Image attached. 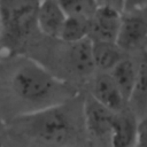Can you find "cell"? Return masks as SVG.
Masks as SVG:
<instances>
[{"instance_id": "10", "label": "cell", "mask_w": 147, "mask_h": 147, "mask_svg": "<svg viewBox=\"0 0 147 147\" xmlns=\"http://www.w3.org/2000/svg\"><path fill=\"white\" fill-rule=\"evenodd\" d=\"M60 2L55 0L39 1L37 8V29L46 37L57 39L62 24L65 20Z\"/></svg>"}, {"instance_id": "12", "label": "cell", "mask_w": 147, "mask_h": 147, "mask_svg": "<svg viewBox=\"0 0 147 147\" xmlns=\"http://www.w3.org/2000/svg\"><path fill=\"white\" fill-rule=\"evenodd\" d=\"M146 57L142 55L141 61L138 63V76L132 90V93L127 100V107L140 119H146V105H147V91H146Z\"/></svg>"}, {"instance_id": "7", "label": "cell", "mask_w": 147, "mask_h": 147, "mask_svg": "<svg viewBox=\"0 0 147 147\" xmlns=\"http://www.w3.org/2000/svg\"><path fill=\"white\" fill-rule=\"evenodd\" d=\"M144 121L146 119L140 121L129 107L116 113L111 124L110 147H136Z\"/></svg>"}, {"instance_id": "4", "label": "cell", "mask_w": 147, "mask_h": 147, "mask_svg": "<svg viewBox=\"0 0 147 147\" xmlns=\"http://www.w3.org/2000/svg\"><path fill=\"white\" fill-rule=\"evenodd\" d=\"M123 1H98L90 18L88 39L92 42H115L122 18Z\"/></svg>"}, {"instance_id": "1", "label": "cell", "mask_w": 147, "mask_h": 147, "mask_svg": "<svg viewBox=\"0 0 147 147\" xmlns=\"http://www.w3.org/2000/svg\"><path fill=\"white\" fill-rule=\"evenodd\" d=\"M10 90L15 98L29 108L39 110L74 98L67 80L61 79L41 63L25 59L10 75Z\"/></svg>"}, {"instance_id": "13", "label": "cell", "mask_w": 147, "mask_h": 147, "mask_svg": "<svg viewBox=\"0 0 147 147\" xmlns=\"http://www.w3.org/2000/svg\"><path fill=\"white\" fill-rule=\"evenodd\" d=\"M92 57L95 69L109 72L125 56L115 42L96 41L92 42Z\"/></svg>"}, {"instance_id": "3", "label": "cell", "mask_w": 147, "mask_h": 147, "mask_svg": "<svg viewBox=\"0 0 147 147\" xmlns=\"http://www.w3.org/2000/svg\"><path fill=\"white\" fill-rule=\"evenodd\" d=\"M39 1H0V55L23 53L37 29Z\"/></svg>"}, {"instance_id": "16", "label": "cell", "mask_w": 147, "mask_h": 147, "mask_svg": "<svg viewBox=\"0 0 147 147\" xmlns=\"http://www.w3.org/2000/svg\"><path fill=\"white\" fill-rule=\"evenodd\" d=\"M136 147H146V121H144L140 130V136L138 139V142Z\"/></svg>"}, {"instance_id": "5", "label": "cell", "mask_w": 147, "mask_h": 147, "mask_svg": "<svg viewBox=\"0 0 147 147\" xmlns=\"http://www.w3.org/2000/svg\"><path fill=\"white\" fill-rule=\"evenodd\" d=\"M146 10L134 13H122L121 24L115 44L124 52H145L147 40Z\"/></svg>"}, {"instance_id": "17", "label": "cell", "mask_w": 147, "mask_h": 147, "mask_svg": "<svg viewBox=\"0 0 147 147\" xmlns=\"http://www.w3.org/2000/svg\"><path fill=\"white\" fill-rule=\"evenodd\" d=\"M3 140H5V134H3V127L0 124V147H3Z\"/></svg>"}, {"instance_id": "9", "label": "cell", "mask_w": 147, "mask_h": 147, "mask_svg": "<svg viewBox=\"0 0 147 147\" xmlns=\"http://www.w3.org/2000/svg\"><path fill=\"white\" fill-rule=\"evenodd\" d=\"M65 63L70 72L79 78H86L95 70L92 57V42L84 39L70 44L65 51Z\"/></svg>"}, {"instance_id": "6", "label": "cell", "mask_w": 147, "mask_h": 147, "mask_svg": "<svg viewBox=\"0 0 147 147\" xmlns=\"http://www.w3.org/2000/svg\"><path fill=\"white\" fill-rule=\"evenodd\" d=\"M114 113L87 94L82 102L83 124L88 134L99 141H109Z\"/></svg>"}, {"instance_id": "15", "label": "cell", "mask_w": 147, "mask_h": 147, "mask_svg": "<svg viewBox=\"0 0 147 147\" xmlns=\"http://www.w3.org/2000/svg\"><path fill=\"white\" fill-rule=\"evenodd\" d=\"M59 2L65 16L84 17L87 20L92 17L98 6V1L93 0H69Z\"/></svg>"}, {"instance_id": "2", "label": "cell", "mask_w": 147, "mask_h": 147, "mask_svg": "<svg viewBox=\"0 0 147 147\" xmlns=\"http://www.w3.org/2000/svg\"><path fill=\"white\" fill-rule=\"evenodd\" d=\"M72 99L24 113L14 121V127L30 139L42 144L67 146L78 136V115L72 107Z\"/></svg>"}, {"instance_id": "14", "label": "cell", "mask_w": 147, "mask_h": 147, "mask_svg": "<svg viewBox=\"0 0 147 147\" xmlns=\"http://www.w3.org/2000/svg\"><path fill=\"white\" fill-rule=\"evenodd\" d=\"M88 33L90 20L84 17L67 16L62 24L57 39L65 45H70L84 39H88Z\"/></svg>"}, {"instance_id": "8", "label": "cell", "mask_w": 147, "mask_h": 147, "mask_svg": "<svg viewBox=\"0 0 147 147\" xmlns=\"http://www.w3.org/2000/svg\"><path fill=\"white\" fill-rule=\"evenodd\" d=\"M91 95L114 114L127 107L126 101L108 72H100L93 80Z\"/></svg>"}, {"instance_id": "11", "label": "cell", "mask_w": 147, "mask_h": 147, "mask_svg": "<svg viewBox=\"0 0 147 147\" xmlns=\"http://www.w3.org/2000/svg\"><path fill=\"white\" fill-rule=\"evenodd\" d=\"M108 74L127 103V100L132 93L137 80L138 64L131 59L123 57Z\"/></svg>"}]
</instances>
